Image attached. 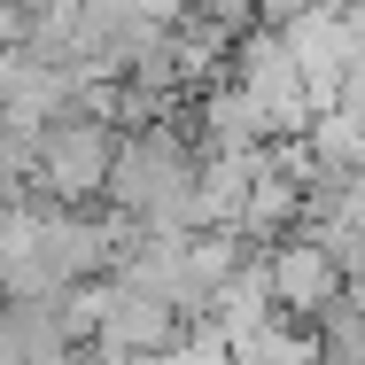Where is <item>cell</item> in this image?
<instances>
[{
    "instance_id": "1",
    "label": "cell",
    "mask_w": 365,
    "mask_h": 365,
    "mask_svg": "<svg viewBox=\"0 0 365 365\" xmlns=\"http://www.w3.org/2000/svg\"><path fill=\"white\" fill-rule=\"evenodd\" d=\"M195 187H202V155L179 140L171 125H140V133L117 140L109 202H117V218L133 233H202Z\"/></svg>"
},
{
    "instance_id": "2",
    "label": "cell",
    "mask_w": 365,
    "mask_h": 365,
    "mask_svg": "<svg viewBox=\"0 0 365 365\" xmlns=\"http://www.w3.org/2000/svg\"><path fill=\"white\" fill-rule=\"evenodd\" d=\"M109 163H117V125L93 109H71L39 133V179L31 187H47V202L78 210V202L109 195Z\"/></svg>"
},
{
    "instance_id": "3",
    "label": "cell",
    "mask_w": 365,
    "mask_h": 365,
    "mask_svg": "<svg viewBox=\"0 0 365 365\" xmlns=\"http://www.w3.org/2000/svg\"><path fill=\"white\" fill-rule=\"evenodd\" d=\"M264 280H272V311L295 319V327H319L342 295H350V272L334 264V249L319 233H288L264 249Z\"/></svg>"
},
{
    "instance_id": "4",
    "label": "cell",
    "mask_w": 365,
    "mask_h": 365,
    "mask_svg": "<svg viewBox=\"0 0 365 365\" xmlns=\"http://www.w3.org/2000/svg\"><path fill=\"white\" fill-rule=\"evenodd\" d=\"M101 288H109V303H101L93 350H125V358H171V350H179V334H187V311H179V303L148 295L140 280H125V272H109Z\"/></svg>"
},
{
    "instance_id": "5",
    "label": "cell",
    "mask_w": 365,
    "mask_h": 365,
    "mask_svg": "<svg viewBox=\"0 0 365 365\" xmlns=\"http://www.w3.org/2000/svg\"><path fill=\"white\" fill-rule=\"evenodd\" d=\"M233 358L241 365H327L319 358V334L295 327V319H264L249 342H233Z\"/></svg>"
},
{
    "instance_id": "6",
    "label": "cell",
    "mask_w": 365,
    "mask_h": 365,
    "mask_svg": "<svg viewBox=\"0 0 365 365\" xmlns=\"http://www.w3.org/2000/svg\"><path fill=\"white\" fill-rule=\"evenodd\" d=\"M311 334H319V358H327V365H365V311L350 303V295H342Z\"/></svg>"
},
{
    "instance_id": "7",
    "label": "cell",
    "mask_w": 365,
    "mask_h": 365,
    "mask_svg": "<svg viewBox=\"0 0 365 365\" xmlns=\"http://www.w3.org/2000/svg\"><path fill=\"white\" fill-rule=\"evenodd\" d=\"M350 303H358V311H365V272H350Z\"/></svg>"
}]
</instances>
